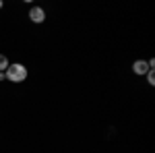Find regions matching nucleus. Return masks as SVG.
I'll use <instances>...</instances> for the list:
<instances>
[{"label":"nucleus","instance_id":"4","mask_svg":"<svg viewBox=\"0 0 155 153\" xmlns=\"http://www.w3.org/2000/svg\"><path fill=\"white\" fill-rule=\"evenodd\" d=\"M8 64H11V62H8V58H6L4 54H0V72L6 71V68H8Z\"/></svg>","mask_w":155,"mask_h":153},{"label":"nucleus","instance_id":"2","mask_svg":"<svg viewBox=\"0 0 155 153\" xmlns=\"http://www.w3.org/2000/svg\"><path fill=\"white\" fill-rule=\"evenodd\" d=\"M29 17H31L33 23H44V21H46V11H44L41 6H33V8L29 11Z\"/></svg>","mask_w":155,"mask_h":153},{"label":"nucleus","instance_id":"7","mask_svg":"<svg viewBox=\"0 0 155 153\" xmlns=\"http://www.w3.org/2000/svg\"><path fill=\"white\" fill-rule=\"evenodd\" d=\"M0 8H2V0H0Z\"/></svg>","mask_w":155,"mask_h":153},{"label":"nucleus","instance_id":"1","mask_svg":"<svg viewBox=\"0 0 155 153\" xmlns=\"http://www.w3.org/2000/svg\"><path fill=\"white\" fill-rule=\"evenodd\" d=\"M4 77L11 83H23L27 79V66L15 62V64H8V68L4 71Z\"/></svg>","mask_w":155,"mask_h":153},{"label":"nucleus","instance_id":"5","mask_svg":"<svg viewBox=\"0 0 155 153\" xmlns=\"http://www.w3.org/2000/svg\"><path fill=\"white\" fill-rule=\"evenodd\" d=\"M147 81H149V85H155V75H153V68L147 72Z\"/></svg>","mask_w":155,"mask_h":153},{"label":"nucleus","instance_id":"6","mask_svg":"<svg viewBox=\"0 0 155 153\" xmlns=\"http://www.w3.org/2000/svg\"><path fill=\"white\" fill-rule=\"evenodd\" d=\"M4 79H6V77H4V72H0V81H4Z\"/></svg>","mask_w":155,"mask_h":153},{"label":"nucleus","instance_id":"3","mask_svg":"<svg viewBox=\"0 0 155 153\" xmlns=\"http://www.w3.org/2000/svg\"><path fill=\"white\" fill-rule=\"evenodd\" d=\"M132 71H134V75H147V72L151 71V66H149L147 60H137L132 64Z\"/></svg>","mask_w":155,"mask_h":153}]
</instances>
